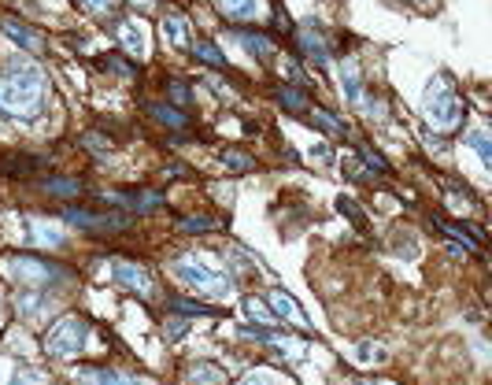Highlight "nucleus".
I'll list each match as a JSON object with an SVG mask.
<instances>
[{"instance_id":"f257e3e1","label":"nucleus","mask_w":492,"mask_h":385,"mask_svg":"<svg viewBox=\"0 0 492 385\" xmlns=\"http://www.w3.org/2000/svg\"><path fill=\"white\" fill-rule=\"evenodd\" d=\"M422 111H426V118L434 127H441V130H452V127H459L463 123V101H459V93H455V82L448 78V74H434V82L426 85V104H422Z\"/></svg>"},{"instance_id":"f03ea898","label":"nucleus","mask_w":492,"mask_h":385,"mask_svg":"<svg viewBox=\"0 0 492 385\" xmlns=\"http://www.w3.org/2000/svg\"><path fill=\"white\" fill-rule=\"evenodd\" d=\"M85 341H89V322L78 319V315H67V319H59L48 330L45 352L48 355H75V352H82Z\"/></svg>"},{"instance_id":"7ed1b4c3","label":"nucleus","mask_w":492,"mask_h":385,"mask_svg":"<svg viewBox=\"0 0 492 385\" xmlns=\"http://www.w3.org/2000/svg\"><path fill=\"white\" fill-rule=\"evenodd\" d=\"M174 275L186 282V285H193V289H200V293H211V296H230V289H233L226 275L207 271L204 263H193V259H178V263H174Z\"/></svg>"},{"instance_id":"20e7f679","label":"nucleus","mask_w":492,"mask_h":385,"mask_svg":"<svg viewBox=\"0 0 492 385\" xmlns=\"http://www.w3.org/2000/svg\"><path fill=\"white\" fill-rule=\"evenodd\" d=\"M41 101L45 97H30V93H22V89H15L12 82H0V115L38 118L41 115Z\"/></svg>"},{"instance_id":"39448f33","label":"nucleus","mask_w":492,"mask_h":385,"mask_svg":"<svg viewBox=\"0 0 492 385\" xmlns=\"http://www.w3.org/2000/svg\"><path fill=\"white\" fill-rule=\"evenodd\" d=\"M12 275H15L19 282H26V285H48L52 278H67L64 267H52V263L34 259V256H19V259H12Z\"/></svg>"},{"instance_id":"423d86ee","label":"nucleus","mask_w":492,"mask_h":385,"mask_svg":"<svg viewBox=\"0 0 492 385\" xmlns=\"http://www.w3.org/2000/svg\"><path fill=\"white\" fill-rule=\"evenodd\" d=\"M64 215H67V223H75L82 230H101V233L127 226V215H97V212H85V207H67Z\"/></svg>"},{"instance_id":"0eeeda50","label":"nucleus","mask_w":492,"mask_h":385,"mask_svg":"<svg viewBox=\"0 0 492 385\" xmlns=\"http://www.w3.org/2000/svg\"><path fill=\"white\" fill-rule=\"evenodd\" d=\"M111 278H115L122 289H134V293H141V296H148V293H152V278H148L145 267H134V263H115V267H111Z\"/></svg>"},{"instance_id":"6e6552de","label":"nucleus","mask_w":492,"mask_h":385,"mask_svg":"<svg viewBox=\"0 0 492 385\" xmlns=\"http://www.w3.org/2000/svg\"><path fill=\"white\" fill-rule=\"evenodd\" d=\"M233 41L244 45V52H252L256 59H270L274 56L270 34H256V30H233Z\"/></svg>"},{"instance_id":"1a4fd4ad","label":"nucleus","mask_w":492,"mask_h":385,"mask_svg":"<svg viewBox=\"0 0 492 385\" xmlns=\"http://www.w3.org/2000/svg\"><path fill=\"white\" fill-rule=\"evenodd\" d=\"M0 30L19 45V48H26V52H41V34H34L30 26H22V22H15V19H0Z\"/></svg>"},{"instance_id":"9d476101","label":"nucleus","mask_w":492,"mask_h":385,"mask_svg":"<svg viewBox=\"0 0 492 385\" xmlns=\"http://www.w3.org/2000/svg\"><path fill=\"white\" fill-rule=\"evenodd\" d=\"M296 45H300V52L303 56H312L315 59V64L322 67L326 64V59H329V52H326V41L315 34V30L312 26H303V30H296Z\"/></svg>"},{"instance_id":"9b49d317","label":"nucleus","mask_w":492,"mask_h":385,"mask_svg":"<svg viewBox=\"0 0 492 385\" xmlns=\"http://www.w3.org/2000/svg\"><path fill=\"white\" fill-rule=\"evenodd\" d=\"M215 8H219L226 19H233V22H244V19H256L259 0H215Z\"/></svg>"},{"instance_id":"f8f14e48","label":"nucleus","mask_w":492,"mask_h":385,"mask_svg":"<svg viewBox=\"0 0 492 385\" xmlns=\"http://www.w3.org/2000/svg\"><path fill=\"white\" fill-rule=\"evenodd\" d=\"M101 200H111V204H127L134 212H152V207H160L163 197L160 193H137V197H122V193H101Z\"/></svg>"},{"instance_id":"ddd939ff","label":"nucleus","mask_w":492,"mask_h":385,"mask_svg":"<svg viewBox=\"0 0 492 385\" xmlns=\"http://www.w3.org/2000/svg\"><path fill=\"white\" fill-rule=\"evenodd\" d=\"M145 108H148V115L156 118V123H163V127H174V130H186V127H189L186 111H174V108H167V104H156V101H148Z\"/></svg>"},{"instance_id":"4468645a","label":"nucleus","mask_w":492,"mask_h":385,"mask_svg":"<svg viewBox=\"0 0 492 385\" xmlns=\"http://www.w3.org/2000/svg\"><path fill=\"white\" fill-rule=\"evenodd\" d=\"M163 41L174 48H189V26L181 15H167L163 19Z\"/></svg>"},{"instance_id":"2eb2a0df","label":"nucleus","mask_w":492,"mask_h":385,"mask_svg":"<svg viewBox=\"0 0 492 385\" xmlns=\"http://www.w3.org/2000/svg\"><path fill=\"white\" fill-rule=\"evenodd\" d=\"M189 381L193 385H226V371L215 363H193L189 367Z\"/></svg>"},{"instance_id":"dca6fc26","label":"nucleus","mask_w":492,"mask_h":385,"mask_svg":"<svg viewBox=\"0 0 492 385\" xmlns=\"http://www.w3.org/2000/svg\"><path fill=\"white\" fill-rule=\"evenodd\" d=\"M270 308H274V315H282V319H293V322H307L303 315H300V308H296V301H293V296H286L282 289H274L270 293Z\"/></svg>"},{"instance_id":"f3484780","label":"nucleus","mask_w":492,"mask_h":385,"mask_svg":"<svg viewBox=\"0 0 492 385\" xmlns=\"http://www.w3.org/2000/svg\"><path fill=\"white\" fill-rule=\"evenodd\" d=\"M82 374L89 385H137V378H122L115 371H104V367H85Z\"/></svg>"},{"instance_id":"a211bd4d","label":"nucleus","mask_w":492,"mask_h":385,"mask_svg":"<svg viewBox=\"0 0 492 385\" xmlns=\"http://www.w3.org/2000/svg\"><path fill=\"white\" fill-rule=\"evenodd\" d=\"M341 85H345V97H348L352 104H359V97H363V78H359L356 64H348V67L341 71Z\"/></svg>"},{"instance_id":"6ab92c4d","label":"nucleus","mask_w":492,"mask_h":385,"mask_svg":"<svg viewBox=\"0 0 492 385\" xmlns=\"http://www.w3.org/2000/svg\"><path fill=\"white\" fill-rule=\"evenodd\" d=\"M41 189H45V193H56V197H75V193H82V186L71 182V178H45Z\"/></svg>"},{"instance_id":"aec40b11","label":"nucleus","mask_w":492,"mask_h":385,"mask_svg":"<svg viewBox=\"0 0 492 385\" xmlns=\"http://www.w3.org/2000/svg\"><path fill=\"white\" fill-rule=\"evenodd\" d=\"M223 163H226V171H233V174H244V171H252V156L249 153H237V148H226L223 153Z\"/></svg>"},{"instance_id":"412c9836","label":"nucleus","mask_w":492,"mask_h":385,"mask_svg":"<svg viewBox=\"0 0 492 385\" xmlns=\"http://www.w3.org/2000/svg\"><path fill=\"white\" fill-rule=\"evenodd\" d=\"M193 52H197V59H204V64H211V67H226V56L215 48L211 41H197V45H189Z\"/></svg>"},{"instance_id":"4be33fe9","label":"nucleus","mask_w":492,"mask_h":385,"mask_svg":"<svg viewBox=\"0 0 492 385\" xmlns=\"http://www.w3.org/2000/svg\"><path fill=\"white\" fill-rule=\"evenodd\" d=\"M467 144H470L474 153L481 156V163H485V167H492V144H488V134H485V130H474V134L467 137Z\"/></svg>"},{"instance_id":"5701e85b","label":"nucleus","mask_w":492,"mask_h":385,"mask_svg":"<svg viewBox=\"0 0 492 385\" xmlns=\"http://www.w3.org/2000/svg\"><path fill=\"white\" fill-rule=\"evenodd\" d=\"M119 38H122V45H127L130 52H141V48H145V34H141L134 22H122V26H119Z\"/></svg>"},{"instance_id":"b1692460","label":"nucleus","mask_w":492,"mask_h":385,"mask_svg":"<svg viewBox=\"0 0 492 385\" xmlns=\"http://www.w3.org/2000/svg\"><path fill=\"white\" fill-rule=\"evenodd\" d=\"M278 101H282V108H289V111H303V108H307V97L300 93V89H289V85L278 89Z\"/></svg>"},{"instance_id":"393cba45","label":"nucleus","mask_w":492,"mask_h":385,"mask_svg":"<svg viewBox=\"0 0 492 385\" xmlns=\"http://www.w3.org/2000/svg\"><path fill=\"white\" fill-rule=\"evenodd\" d=\"M171 308H174L178 315H215L207 304H197V301H181V296H174V301H171Z\"/></svg>"},{"instance_id":"a878e982","label":"nucleus","mask_w":492,"mask_h":385,"mask_svg":"<svg viewBox=\"0 0 492 385\" xmlns=\"http://www.w3.org/2000/svg\"><path fill=\"white\" fill-rule=\"evenodd\" d=\"M45 381H48V378H45L41 371H30V367H26V371H15L8 385H45Z\"/></svg>"},{"instance_id":"bb28decb","label":"nucleus","mask_w":492,"mask_h":385,"mask_svg":"<svg viewBox=\"0 0 492 385\" xmlns=\"http://www.w3.org/2000/svg\"><path fill=\"white\" fill-rule=\"evenodd\" d=\"M307 118H312V123H315V127H322L326 134H341V130H345V127H341V123H337V118H333V115H326V111H312V115H307Z\"/></svg>"},{"instance_id":"cd10ccee","label":"nucleus","mask_w":492,"mask_h":385,"mask_svg":"<svg viewBox=\"0 0 492 385\" xmlns=\"http://www.w3.org/2000/svg\"><path fill=\"white\" fill-rule=\"evenodd\" d=\"M41 308H48L45 296H19V311L22 315H41Z\"/></svg>"},{"instance_id":"c85d7f7f","label":"nucleus","mask_w":492,"mask_h":385,"mask_svg":"<svg viewBox=\"0 0 492 385\" xmlns=\"http://www.w3.org/2000/svg\"><path fill=\"white\" fill-rule=\"evenodd\" d=\"M363 160H366V167L378 171V174H385V171H389V163L382 160V153H374V148H363Z\"/></svg>"},{"instance_id":"c756f323","label":"nucleus","mask_w":492,"mask_h":385,"mask_svg":"<svg viewBox=\"0 0 492 385\" xmlns=\"http://www.w3.org/2000/svg\"><path fill=\"white\" fill-rule=\"evenodd\" d=\"M181 230H186V233H207V230H215V223L211 219H186V223H181Z\"/></svg>"},{"instance_id":"7c9ffc66","label":"nucleus","mask_w":492,"mask_h":385,"mask_svg":"<svg viewBox=\"0 0 492 385\" xmlns=\"http://www.w3.org/2000/svg\"><path fill=\"white\" fill-rule=\"evenodd\" d=\"M244 311H249L252 319H259V322H270V311H267L259 301H249V304H244Z\"/></svg>"},{"instance_id":"2f4dec72","label":"nucleus","mask_w":492,"mask_h":385,"mask_svg":"<svg viewBox=\"0 0 492 385\" xmlns=\"http://www.w3.org/2000/svg\"><path fill=\"white\" fill-rule=\"evenodd\" d=\"M104 67H111V71H119L122 78H130V74H134V67H130V64H122V59H115V56H108V59H104Z\"/></svg>"},{"instance_id":"473e14b6","label":"nucleus","mask_w":492,"mask_h":385,"mask_svg":"<svg viewBox=\"0 0 492 385\" xmlns=\"http://www.w3.org/2000/svg\"><path fill=\"white\" fill-rule=\"evenodd\" d=\"M82 4H85L89 12H93V15H104V12H111L115 0H82Z\"/></svg>"},{"instance_id":"72a5a7b5","label":"nucleus","mask_w":492,"mask_h":385,"mask_svg":"<svg viewBox=\"0 0 492 385\" xmlns=\"http://www.w3.org/2000/svg\"><path fill=\"white\" fill-rule=\"evenodd\" d=\"M34 237H38V241H45V245H59V233H52L45 226H34Z\"/></svg>"},{"instance_id":"f704fd0d","label":"nucleus","mask_w":492,"mask_h":385,"mask_svg":"<svg viewBox=\"0 0 492 385\" xmlns=\"http://www.w3.org/2000/svg\"><path fill=\"white\" fill-rule=\"evenodd\" d=\"M282 74H286L289 82H300V78H303V74H300V67L293 64V59H282Z\"/></svg>"},{"instance_id":"c9c22d12","label":"nucleus","mask_w":492,"mask_h":385,"mask_svg":"<svg viewBox=\"0 0 492 385\" xmlns=\"http://www.w3.org/2000/svg\"><path fill=\"white\" fill-rule=\"evenodd\" d=\"M171 97H174L178 104H186V101H189V89L181 85V82H171Z\"/></svg>"},{"instance_id":"e433bc0d","label":"nucleus","mask_w":492,"mask_h":385,"mask_svg":"<svg viewBox=\"0 0 492 385\" xmlns=\"http://www.w3.org/2000/svg\"><path fill=\"white\" fill-rule=\"evenodd\" d=\"M163 330H167V337H178L181 330H186V322H178V319H171V322L163 326Z\"/></svg>"},{"instance_id":"4c0bfd02","label":"nucleus","mask_w":492,"mask_h":385,"mask_svg":"<svg viewBox=\"0 0 492 385\" xmlns=\"http://www.w3.org/2000/svg\"><path fill=\"white\" fill-rule=\"evenodd\" d=\"M244 385H270V381H267V378H249Z\"/></svg>"},{"instance_id":"58836bf2","label":"nucleus","mask_w":492,"mask_h":385,"mask_svg":"<svg viewBox=\"0 0 492 385\" xmlns=\"http://www.w3.org/2000/svg\"><path fill=\"white\" fill-rule=\"evenodd\" d=\"M359 385H371V381H359Z\"/></svg>"}]
</instances>
